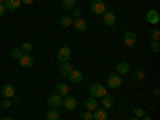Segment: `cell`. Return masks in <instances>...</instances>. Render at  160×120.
<instances>
[{
	"mask_svg": "<svg viewBox=\"0 0 160 120\" xmlns=\"http://www.w3.org/2000/svg\"><path fill=\"white\" fill-rule=\"evenodd\" d=\"M90 10L93 15H104L106 11H108V7L102 0H93L91 5H90Z\"/></svg>",
	"mask_w": 160,
	"mask_h": 120,
	"instance_id": "7a4b0ae2",
	"label": "cell"
},
{
	"mask_svg": "<svg viewBox=\"0 0 160 120\" xmlns=\"http://www.w3.org/2000/svg\"><path fill=\"white\" fill-rule=\"evenodd\" d=\"M34 2V0H21V3H24V5H31Z\"/></svg>",
	"mask_w": 160,
	"mask_h": 120,
	"instance_id": "836d02e7",
	"label": "cell"
},
{
	"mask_svg": "<svg viewBox=\"0 0 160 120\" xmlns=\"http://www.w3.org/2000/svg\"><path fill=\"white\" fill-rule=\"evenodd\" d=\"M68 78H69L71 83H80V82L83 80V74H82V71H78V69H72V71L69 72Z\"/></svg>",
	"mask_w": 160,
	"mask_h": 120,
	"instance_id": "8992f818",
	"label": "cell"
},
{
	"mask_svg": "<svg viewBox=\"0 0 160 120\" xmlns=\"http://www.w3.org/2000/svg\"><path fill=\"white\" fill-rule=\"evenodd\" d=\"M93 120H108V109H95L93 111Z\"/></svg>",
	"mask_w": 160,
	"mask_h": 120,
	"instance_id": "2e32d148",
	"label": "cell"
},
{
	"mask_svg": "<svg viewBox=\"0 0 160 120\" xmlns=\"http://www.w3.org/2000/svg\"><path fill=\"white\" fill-rule=\"evenodd\" d=\"M11 99H8V98H5L3 101H2V104H0V108H2V109H10L11 108Z\"/></svg>",
	"mask_w": 160,
	"mask_h": 120,
	"instance_id": "484cf974",
	"label": "cell"
},
{
	"mask_svg": "<svg viewBox=\"0 0 160 120\" xmlns=\"http://www.w3.org/2000/svg\"><path fill=\"white\" fill-rule=\"evenodd\" d=\"M19 50H21L22 55H31L32 50H34V45H32L31 42H26V43H22V47H21Z\"/></svg>",
	"mask_w": 160,
	"mask_h": 120,
	"instance_id": "7402d4cb",
	"label": "cell"
},
{
	"mask_svg": "<svg viewBox=\"0 0 160 120\" xmlns=\"http://www.w3.org/2000/svg\"><path fill=\"white\" fill-rule=\"evenodd\" d=\"M102 22L108 26V28H112V26L115 24V15L112 11H106L102 15Z\"/></svg>",
	"mask_w": 160,
	"mask_h": 120,
	"instance_id": "4fadbf2b",
	"label": "cell"
},
{
	"mask_svg": "<svg viewBox=\"0 0 160 120\" xmlns=\"http://www.w3.org/2000/svg\"><path fill=\"white\" fill-rule=\"evenodd\" d=\"M47 102H48V106H50V108L59 109L61 106H62V98H61L59 95H51V96H48Z\"/></svg>",
	"mask_w": 160,
	"mask_h": 120,
	"instance_id": "ba28073f",
	"label": "cell"
},
{
	"mask_svg": "<svg viewBox=\"0 0 160 120\" xmlns=\"http://www.w3.org/2000/svg\"><path fill=\"white\" fill-rule=\"evenodd\" d=\"M3 2H5V0H0V3H3Z\"/></svg>",
	"mask_w": 160,
	"mask_h": 120,
	"instance_id": "f35d334b",
	"label": "cell"
},
{
	"mask_svg": "<svg viewBox=\"0 0 160 120\" xmlns=\"http://www.w3.org/2000/svg\"><path fill=\"white\" fill-rule=\"evenodd\" d=\"M151 50H152L154 53H157V51L160 50V43H158V42H152V43H151Z\"/></svg>",
	"mask_w": 160,
	"mask_h": 120,
	"instance_id": "f546056e",
	"label": "cell"
},
{
	"mask_svg": "<svg viewBox=\"0 0 160 120\" xmlns=\"http://www.w3.org/2000/svg\"><path fill=\"white\" fill-rule=\"evenodd\" d=\"M0 120H2V115H0Z\"/></svg>",
	"mask_w": 160,
	"mask_h": 120,
	"instance_id": "ab89813d",
	"label": "cell"
},
{
	"mask_svg": "<svg viewBox=\"0 0 160 120\" xmlns=\"http://www.w3.org/2000/svg\"><path fill=\"white\" fill-rule=\"evenodd\" d=\"M59 117H61V112L58 109H55V108H51L47 112V120H59Z\"/></svg>",
	"mask_w": 160,
	"mask_h": 120,
	"instance_id": "44dd1931",
	"label": "cell"
},
{
	"mask_svg": "<svg viewBox=\"0 0 160 120\" xmlns=\"http://www.w3.org/2000/svg\"><path fill=\"white\" fill-rule=\"evenodd\" d=\"M74 11H72V19H77V18H80V16H82V11H80V10H77V8H72Z\"/></svg>",
	"mask_w": 160,
	"mask_h": 120,
	"instance_id": "4dcf8cb0",
	"label": "cell"
},
{
	"mask_svg": "<svg viewBox=\"0 0 160 120\" xmlns=\"http://www.w3.org/2000/svg\"><path fill=\"white\" fill-rule=\"evenodd\" d=\"M74 28L78 31V32H85L87 29H88V24H87V21H83L82 18H77V19H74Z\"/></svg>",
	"mask_w": 160,
	"mask_h": 120,
	"instance_id": "9a60e30c",
	"label": "cell"
},
{
	"mask_svg": "<svg viewBox=\"0 0 160 120\" xmlns=\"http://www.w3.org/2000/svg\"><path fill=\"white\" fill-rule=\"evenodd\" d=\"M10 55H11V58H15V59H19L22 53H21V50H19V48H13Z\"/></svg>",
	"mask_w": 160,
	"mask_h": 120,
	"instance_id": "d4e9b609",
	"label": "cell"
},
{
	"mask_svg": "<svg viewBox=\"0 0 160 120\" xmlns=\"http://www.w3.org/2000/svg\"><path fill=\"white\" fill-rule=\"evenodd\" d=\"M3 5H5L7 11H8V10H10V11H16V10L21 7V0H5Z\"/></svg>",
	"mask_w": 160,
	"mask_h": 120,
	"instance_id": "5bb4252c",
	"label": "cell"
},
{
	"mask_svg": "<svg viewBox=\"0 0 160 120\" xmlns=\"http://www.w3.org/2000/svg\"><path fill=\"white\" fill-rule=\"evenodd\" d=\"M62 106H64L68 111H74V109L77 108V99H75L74 96H69V95H68V96L62 98Z\"/></svg>",
	"mask_w": 160,
	"mask_h": 120,
	"instance_id": "9c48e42d",
	"label": "cell"
},
{
	"mask_svg": "<svg viewBox=\"0 0 160 120\" xmlns=\"http://www.w3.org/2000/svg\"><path fill=\"white\" fill-rule=\"evenodd\" d=\"M101 104H102V108H104V109H111L112 106H114V99H112V96H109V95L102 96V98H101Z\"/></svg>",
	"mask_w": 160,
	"mask_h": 120,
	"instance_id": "ffe728a7",
	"label": "cell"
},
{
	"mask_svg": "<svg viewBox=\"0 0 160 120\" xmlns=\"http://www.w3.org/2000/svg\"><path fill=\"white\" fill-rule=\"evenodd\" d=\"M18 62H19V66H21L22 69H29V68H32V66H34V58L31 55H21V58L18 59Z\"/></svg>",
	"mask_w": 160,
	"mask_h": 120,
	"instance_id": "5b68a950",
	"label": "cell"
},
{
	"mask_svg": "<svg viewBox=\"0 0 160 120\" xmlns=\"http://www.w3.org/2000/svg\"><path fill=\"white\" fill-rule=\"evenodd\" d=\"M7 13V8H5V5L3 3H0V16H3Z\"/></svg>",
	"mask_w": 160,
	"mask_h": 120,
	"instance_id": "d6a6232c",
	"label": "cell"
},
{
	"mask_svg": "<svg viewBox=\"0 0 160 120\" xmlns=\"http://www.w3.org/2000/svg\"><path fill=\"white\" fill-rule=\"evenodd\" d=\"M75 8V0H64L62 2V10H72Z\"/></svg>",
	"mask_w": 160,
	"mask_h": 120,
	"instance_id": "cb8c5ba5",
	"label": "cell"
},
{
	"mask_svg": "<svg viewBox=\"0 0 160 120\" xmlns=\"http://www.w3.org/2000/svg\"><path fill=\"white\" fill-rule=\"evenodd\" d=\"M130 120H141V118H136V117H135V118H130Z\"/></svg>",
	"mask_w": 160,
	"mask_h": 120,
	"instance_id": "74e56055",
	"label": "cell"
},
{
	"mask_svg": "<svg viewBox=\"0 0 160 120\" xmlns=\"http://www.w3.org/2000/svg\"><path fill=\"white\" fill-rule=\"evenodd\" d=\"M141 118H142V120H152V118H151V117H149V115H142V117H141Z\"/></svg>",
	"mask_w": 160,
	"mask_h": 120,
	"instance_id": "d590c367",
	"label": "cell"
},
{
	"mask_svg": "<svg viewBox=\"0 0 160 120\" xmlns=\"http://www.w3.org/2000/svg\"><path fill=\"white\" fill-rule=\"evenodd\" d=\"M71 56H72V50H71V47H68V45H64L62 48H59L58 55H56V58H58V61H59V62L69 61V59H71Z\"/></svg>",
	"mask_w": 160,
	"mask_h": 120,
	"instance_id": "277c9868",
	"label": "cell"
},
{
	"mask_svg": "<svg viewBox=\"0 0 160 120\" xmlns=\"http://www.w3.org/2000/svg\"><path fill=\"white\" fill-rule=\"evenodd\" d=\"M115 71H117V74H118V75L128 74V72H130V62H128V61H120V62H117Z\"/></svg>",
	"mask_w": 160,
	"mask_h": 120,
	"instance_id": "8fae6325",
	"label": "cell"
},
{
	"mask_svg": "<svg viewBox=\"0 0 160 120\" xmlns=\"http://www.w3.org/2000/svg\"><path fill=\"white\" fill-rule=\"evenodd\" d=\"M154 95H155V96H157V98H158V96H160V90H158V88H157V90H155V91H154Z\"/></svg>",
	"mask_w": 160,
	"mask_h": 120,
	"instance_id": "e575fe53",
	"label": "cell"
},
{
	"mask_svg": "<svg viewBox=\"0 0 160 120\" xmlns=\"http://www.w3.org/2000/svg\"><path fill=\"white\" fill-rule=\"evenodd\" d=\"M2 120H13L11 117H2Z\"/></svg>",
	"mask_w": 160,
	"mask_h": 120,
	"instance_id": "8d00e7d4",
	"label": "cell"
},
{
	"mask_svg": "<svg viewBox=\"0 0 160 120\" xmlns=\"http://www.w3.org/2000/svg\"><path fill=\"white\" fill-rule=\"evenodd\" d=\"M138 42V35L133 32V31H130V32H125V35H123V43L127 45V47H135V43Z\"/></svg>",
	"mask_w": 160,
	"mask_h": 120,
	"instance_id": "52a82bcc",
	"label": "cell"
},
{
	"mask_svg": "<svg viewBox=\"0 0 160 120\" xmlns=\"http://www.w3.org/2000/svg\"><path fill=\"white\" fill-rule=\"evenodd\" d=\"M135 77H136L138 80H142V78H144V72H142V71H136Z\"/></svg>",
	"mask_w": 160,
	"mask_h": 120,
	"instance_id": "1f68e13d",
	"label": "cell"
},
{
	"mask_svg": "<svg viewBox=\"0 0 160 120\" xmlns=\"http://www.w3.org/2000/svg\"><path fill=\"white\" fill-rule=\"evenodd\" d=\"M82 120H93V112H90V111H87V112H82Z\"/></svg>",
	"mask_w": 160,
	"mask_h": 120,
	"instance_id": "83f0119b",
	"label": "cell"
},
{
	"mask_svg": "<svg viewBox=\"0 0 160 120\" xmlns=\"http://www.w3.org/2000/svg\"><path fill=\"white\" fill-rule=\"evenodd\" d=\"M56 95H59L61 98L68 96L69 95V87L66 85V83H58L56 85Z\"/></svg>",
	"mask_w": 160,
	"mask_h": 120,
	"instance_id": "d6986e66",
	"label": "cell"
},
{
	"mask_svg": "<svg viewBox=\"0 0 160 120\" xmlns=\"http://www.w3.org/2000/svg\"><path fill=\"white\" fill-rule=\"evenodd\" d=\"M122 75H118V74H112V75H109L108 77V88H112V90H117V88H120L122 87Z\"/></svg>",
	"mask_w": 160,
	"mask_h": 120,
	"instance_id": "3957f363",
	"label": "cell"
},
{
	"mask_svg": "<svg viewBox=\"0 0 160 120\" xmlns=\"http://www.w3.org/2000/svg\"><path fill=\"white\" fill-rule=\"evenodd\" d=\"M72 22H74V19H72V16H69V15H66V16H62V18L59 19V24L62 26V28H69V26H72Z\"/></svg>",
	"mask_w": 160,
	"mask_h": 120,
	"instance_id": "603a6c76",
	"label": "cell"
},
{
	"mask_svg": "<svg viewBox=\"0 0 160 120\" xmlns=\"http://www.w3.org/2000/svg\"><path fill=\"white\" fill-rule=\"evenodd\" d=\"M146 18H148V21L151 22V24H158L160 22V13L157 11V10H149L148 11V15H146Z\"/></svg>",
	"mask_w": 160,
	"mask_h": 120,
	"instance_id": "7c38bea8",
	"label": "cell"
},
{
	"mask_svg": "<svg viewBox=\"0 0 160 120\" xmlns=\"http://www.w3.org/2000/svg\"><path fill=\"white\" fill-rule=\"evenodd\" d=\"M133 112H135V117H136V118H141V117L144 115V111H142L141 108H136V109L133 111Z\"/></svg>",
	"mask_w": 160,
	"mask_h": 120,
	"instance_id": "f1b7e54d",
	"label": "cell"
},
{
	"mask_svg": "<svg viewBox=\"0 0 160 120\" xmlns=\"http://www.w3.org/2000/svg\"><path fill=\"white\" fill-rule=\"evenodd\" d=\"M15 95H16V90H15V87H13V85L7 83V85H3V87H2V96H3V98L11 99Z\"/></svg>",
	"mask_w": 160,
	"mask_h": 120,
	"instance_id": "30bf717a",
	"label": "cell"
},
{
	"mask_svg": "<svg viewBox=\"0 0 160 120\" xmlns=\"http://www.w3.org/2000/svg\"><path fill=\"white\" fill-rule=\"evenodd\" d=\"M151 37H152L154 42H158V40H160V32H158V29H154V31L151 32Z\"/></svg>",
	"mask_w": 160,
	"mask_h": 120,
	"instance_id": "4316f807",
	"label": "cell"
},
{
	"mask_svg": "<svg viewBox=\"0 0 160 120\" xmlns=\"http://www.w3.org/2000/svg\"><path fill=\"white\" fill-rule=\"evenodd\" d=\"M85 108H87V111H90V112H93L95 109H98V99H95V98H88V99H85Z\"/></svg>",
	"mask_w": 160,
	"mask_h": 120,
	"instance_id": "ac0fdd59",
	"label": "cell"
},
{
	"mask_svg": "<svg viewBox=\"0 0 160 120\" xmlns=\"http://www.w3.org/2000/svg\"><path fill=\"white\" fill-rule=\"evenodd\" d=\"M90 95H91V98H95V99H101L102 96L108 95V87H104L101 83H93L90 87Z\"/></svg>",
	"mask_w": 160,
	"mask_h": 120,
	"instance_id": "6da1fadb",
	"label": "cell"
},
{
	"mask_svg": "<svg viewBox=\"0 0 160 120\" xmlns=\"http://www.w3.org/2000/svg\"><path fill=\"white\" fill-rule=\"evenodd\" d=\"M72 71V66H71V62L69 61H64V62H61V66H59V72H61V75L64 77V78H68V75H69V72Z\"/></svg>",
	"mask_w": 160,
	"mask_h": 120,
	"instance_id": "e0dca14e",
	"label": "cell"
}]
</instances>
